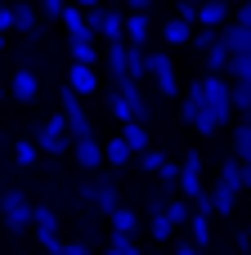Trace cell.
Listing matches in <instances>:
<instances>
[{"label": "cell", "instance_id": "cell-20", "mask_svg": "<svg viewBox=\"0 0 251 255\" xmlns=\"http://www.w3.org/2000/svg\"><path fill=\"white\" fill-rule=\"evenodd\" d=\"M121 134H126V143H130L135 152H144V148H148V130H144V121H139V117L121 121Z\"/></svg>", "mask_w": 251, "mask_h": 255}, {"label": "cell", "instance_id": "cell-42", "mask_svg": "<svg viewBox=\"0 0 251 255\" xmlns=\"http://www.w3.org/2000/svg\"><path fill=\"white\" fill-rule=\"evenodd\" d=\"M126 4H130V9H148L153 0H126Z\"/></svg>", "mask_w": 251, "mask_h": 255}, {"label": "cell", "instance_id": "cell-45", "mask_svg": "<svg viewBox=\"0 0 251 255\" xmlns=\"http://www.w3.org/2000/svg\"><path fill=\"white\" fill-rule=\"evenodd\" d=\"M0 99H4V85H0Z\"/></svg>", "mask_w": 251, "mask_h": 255}, {"label": "cell", "instance_id": "cell-29", "mask_svg": "<svg viewBox=\"0 0 251 255\" xmlns=\"http://www.w3.org/2000/svg\"><path fill=\"white\" fill-rule=\"evenodd\" d=\"M36 157H40V143L36 139H18L13 143V161L18 166H36Z\"/></svg>", "mask_w": 251, "mask_h": 255}, {"label": "cell", "instance_id": "cell-38", "mask_svg": "<svg viewBox=\"0 0 251 255\" xmlns=\"http://www.w3.org/2000/svg\"><path fill=\"white\" fill-rule=\"evenodd\" d=\"M40 9H45V18H63L67 0H40Z\"/></svg>", "mask_w": 251, "mask_h": 255}, {"label": "cell", "instance_id": "cell-27", "mask_svg": "<svg viewBox=\"0 0 251 255\" xmlns=\"http://www.w3.org/2000/svg\"><path fill=\"white\" fill-rule=\"evenodd\" d=\"M108 251H112V255H139V242H135V233H117V229H112Z\"/></svg>", "mask_w": 251, "mask_h": 255}, {"label": "cell", "instance_id": "cell-16", "mask_svg": "<svg viewBox=\"0 0 251 255\" xmlns=\"http://www.w3.org/2000/svg\"><path fill=\"white\" fill-rule=\"evenodd\" d=\"M198 22L202 27H225L229 22V0H202L198 4Z\"/></svg>", "mask_w": 251, "mask_h": 255}, {"label": "cell", "instance_id": "cell-43", "mask_svg": "<svg viewBox=\"0 0 251 255\" xmlns=\"http://www.w3.org/2000/svg\"><path fill=\"white\" fill-rule=\"evenodd\" d=\"M180 4H193V9H198V4H202V0H180Z\"/></svg>", "mask_w": 251, "mask_h": 255}, {"label": "cell", "instance_id": "cell-1", "mask_svg": "<svg viewBox=\"0 0 251 255\" xmlns=\"http://www.w3.org/2000/svg\"><path fill=\"white\" fill-rule=\"evenodd\" d=\"M189 94H193L202 108H211V112H220V117L229 121V112H234V81H229V72H207L202 81L189 85Z\"/></svg>", "mask_w": 251, "mask_h": 255}, {"label": "cell", "instance_id": "cell-35", "mask_svg": "<svg viewBox=\"0 0 251 255\" xmlns=\"http://www.w3.org/2000/svg\"><path fill=\"white\" fill-rule=\"evenodd\" d=\"M157 179H162V188H180V166H171V161H162V170H157Z\"/></svg>", "mask_w": 251, "mask_h": 255}, {"label": "cell", "instance_id": "cell-33", "mask_svg": "<svg viewBox=\"0 0 251 255\" xmlns=\"http://www.w3.org/2000/svg\"><path fill=\"white\" fill-rule=\"evenodd\" d=\"M229 76L251 81V54H234V58H229Z\"/></svg>", "mask_w": 251, "mask_h": 255}, {"label": "cell", "instance_id": "cell-14", "mask_svg": "<svg viewBox=\"0 0 251 255\" xmlns=\"http://www.w3.org/2000/svg\"><path fill=\"white\" fill-rule=\"evenodd\" d=\"M67 85L85 99V94H94L99 90V76H94V63H72L67 67Z\"/></svg>", "mask_w": 251, "mask_h": 255}, {"label": "cell", "instance_id": "cell-41", "mask_svg": "<svg viewBox=\"0 0 251 255\" xmlns=\"http://www.w3.org/2000/svg\"><path fill=\"white\" fill-rule=\"evenodd\" d=\"M72 4H81V9H94V4H103V0H72Z\"/></svg>", "mask_w": 251, "mask_h": 255}, {"label": "cell", "instance_id": "cell-39", "mask_svg": "<svg viewBox=\"0 0 251 255\" xmlns=\"http://www.w3.org/2000/svg\"><path fill=\"white\" fill-rule=\"evenodd\" d=\"M234 22H243V27H251V0H243V4L234 9Z\"/></svg>", "mask_w": 251, "mask_h": 255}, {"label": "cell", "instance_id": "cell-12", "mask_svg": "<svg viewBox=\"0 0 251 255\" xmlns=\"http://www.w3.org/2000/svg\"><path fill=\"white\" fill-rule=\"evenodd\" d=\"M9 94H13L18 103H36V94H40V81H36V72H31V67H18V72L9 76Z\"/></svg>", "mask_w": 251, "mask_h": 255}, {"label": "cell", "instance_id": "cell-44", "mask_svg": "<svg viewBox=\"0 0 251 255\" xmlns=\"http://www.w3.org/2000/svg\"><path fill=\"white\" fill-rule=\"evenodd\" d=\"M0 54H4V31H0Z\"/></svg>", "mask_w": 251, "mask_h": 255}, {"label": "cell", "instance_id": "cell-28", "mask_svg": "<svg viewBox=\"0 0 251 255\" xmlns=\"http://www.w3.org/2000/svg\"><path fill=\"white\" fill-rule=\"evenodd\" d=\"M216 40H220V27H202V22H198V27H193V40H189V45H193L198 54H207Z\"/></svg>", "mask_w": 251, "mask_h": 255}, {"label": "cell", "instance_id": "cell-25", "mask_svg": "<svg viewBox=\"0 0 251 255\" xmlns=\"http://www.w3.org/2000/svg\"><path fill=\"white\" fill-rule=\"evenodd\" d=\"M229 58H234V54H229V45H225V40H216V45L207 49V72H229Z\"/></svg>", "mask_w": 251, "mask_h": 255}, {"label": "cell", "instance_id": "cell-6", "mask_svg": "<svg viewBox=\"0 0 251 255\" xmlns=\"http://www.w3.org/2000/svg\"><path fill=\"white\" fill-rule=\"evenodd\" d=\"M148 76H153L157 94H166V99H175V94H180L175 63H171V54H166V49H148Z\"/></svg>", "mask_w": 251, "mask_h": 255}, {"label": "cell", "instance_id": "cell-4", "mask_svg": "<svg viewBox=\"0 0 251 255\" xmlns=\"http://www.w3.org/2000/svg\"><path fill=\"white\" fill-rule=\"evenodd\" d=\"M238 193H243V184H234V179H220V175H216V184H207V211H211L216 220H229V215H234V206H238Z\"/></svg>", "mask_w": 251, "mask_h": 255}, {"label": "cell", "instance_id": "cell-7", "mask_svg": "<svg viewBox=\"0 0 251 255\" xmlns=\"http://www.w3.org/2000/svg\"><path fill=\"white\" fill-rule=\"evenodd\" d=\"M180 193H184L189 202L207 206V184H202V157H198V152H189V157H184V166H180Z\"/></svg>", "mask_w": 251, "mask_h": 255}, {"label": "cell", "instance_id": "cell-11", "mask_svg": "<svg viewBox=\"0 0 251 255\" xmlns=\"http://www.w3.org/2000/svg\"><path fill=\"white\" fill-rule=\"evenodd\" d=\"M36 238H40V247H49V251H63V242H58V215H54V206H36Z\"/></svg>", "mask_w": 251, "mask_h": 255}, {"label": "cell", "instance_id": "cell-26", "mask_svg": "<svg viewBox=\"0 0 251 255\" xmlns=\"http://www.w3.org/2000/svg\"><path fill=\"white\" fill-rule=\"evenodd\" d=\"M108 112H112V121H117V126L135 117V108H130V99H126L121 90H112V94H108Z\"/></svg>", "mask_w": 251, "mask_h": 255}, {"label": "cell", "instance_id": "cell-21", "mask_svg": "<svg viewBox=\"0 0 251 255\" xmlns=\"http://www.w3.org/2000/svg\"><path fill=\"white\" fill-rule=\"evenodd\" d=\"M108 224H112L117 233H139V215H135L130 206H117V211H108Z\"/></svg>", "mask_w": 251, "mask_h": 255}, {"label": "cell", "instance_id": "cell-34", "mask_svg": "<svg viewBox=\"0 0 251 255\" xmlns=\"http://www.w3.org/2000/svg\"><path fill=\"white\" fill-rule=\"evenodd\" d=\"M135 161H139V170H148V175L162 170V152H148V148H144V152H135Z\"/></svg>", "mask_w": 251, "mask_h": 255}, {"label": "cell", "instance_id": "cell-36", "mask_svg": "<svg viewBox=\"0 0 251 255\" xmlns=\"http://www.w3.org/2000/svg\"><path fill=\"white\" fill-rule=\"evenodd\" d=\"M166 215H171L175 224H189V220H193V215H189V197H184V202H166Z\"/></svg>", "mask_w": 251, "mask_h": 255}, {"label": "cell", "instance_id": "cell-30", "mask_svg": "<svg viewBox=\"0 0 251 255\" xmlns=\"http://www.w3.org/2000/svg\"><path fill=\"white\" fill-rule=\"evenodd\" d=\"M148 229H153V242H166V238H171V233H175L180 224H175V220H171L166 211H153V224H148Z\"/></svg>", "mask_w": 251, "mask_h": 255}, {"label": "cell", "instance_id": "cell-31", "mask_svg": "<svg viewBox=\"0 0 251 255\" xmlns=\"http://www.w3.org/2000/svg\"><path fill=\"white\" fill-rule=\"evenodd\" d=\"M229 81H234V108L251 117V81H238V76H229Z\"/></svg>", "mask_w": 251, "mask_h": 255}, {"label": "cell", "instance_id": "cell-40", "mask_svg": "<svg viewBox=\"0 0 251 255\" xmlns=\"http://www.w3.org/2000/svg\"><path fill=\"white\" fill-rule=\"evenodd\" d=\"M0 31H13V9L0 0Z\"/></svg>", "mask_w": 251, "mask_h": 255}, {"label": "cell", "instance_id": "cell-3", "mask_svg": "<svg viewBox=\"0 0 251 255\" xmlns=\"http://www.w3.org/2000/svg\"><path fill=\"white\" fill-rule=\"evenodd\" d=\"M36 143H40V152H49V157H58V152H72V130H67V117H63V108H58L54 117H45V126L36 130Z\"/></svg>", "mask_w": 251, "mask_h": 255}, {"label": "cell", "instance_id": "cell-23", "mask_svg": "<svg viewBox=\"0 0 251 255\" xmlns=\"http://www.w3.org/2000/svg\"><path fill=\"white\" fill-rule=\"evenodd\" d=\"M234 152H238L243 161H251V117H243V121L234 126Z\"/></svg>", "mask_w": 251, "mask_h": 255}, {"label": "cell", "instance_id": "cell-18", "mask_svg": "<svg viewBox=\"0 0 251 255\" xmlns=\"http://www.w3.org/2000/svg\"><path fill=\"white\" fill-rule=\"evenodd\" d=\"M126 40H130V45H148V9H130V18H126Z\"/></svg>", "mask_w": 251, "mask_h": 255}, {"label": "cell", "instance_id": "cell-13", "mask_svg": "<svg viewBox=\"0 0 251 255\" xmlns=\"http://www.w3.org/2000/svg\"><path fill=\"white\" fill-rule=\"evenodd\" d=\"M94 31H72L67 36V54H72V63H99V49H94Z\"/></svg>", "mask_w": 251, "mask_h": 255}, {"label": "cell", "instance_id": "cell-10", "mask_svg": "<svg viewBox=\"0 0 251 255\" xmlns=\"http://www.w3.org/2000/svg\"><path fill=\"white\" fill-rule=\"evenodd\" d=\"M72 157H76V166L81 170H99L108 157H103V143L94 139V134H81V139H72Z\"/></svg>", "mask_w": 251, "mask_h": 255}, {"label": "cell", "instance_id": "cell-15", "mask_svg": "<svg viewBox=\"0 0 251 255\" xmlns=\"http://www.w3.org/2000/svg\"><path fill=\"white\" fill-rule=\"evenodd\" d=\"M193 27H198L193 18L175 13V18H171V22L162 27V36H166V45H189V40H193Z\"/></svg>", "mask_w": 251, "mask_h": 255}, {"label": "cell", "instance_id": "cell-5", "mask_svg": "<svg viewBox=\"0 0 251 255\" xmlns=\"http://www.w3.org/2000/svg\"><path fill=\"white\" fill-rule=\"evenodd\" d=\"M85 18H90V27H94L99 40H126V18L117 9H108V0L94 4V9H85Z\"/></svg>", "mask_w": 251, "mask_h": 255}, {"label": "cell", "instance_id": "cell-19", "mask_svg": "<svg viewBox=\"0 0 251 255\" xmlns=\"http://www.w3.org/2000/svg\"><path fill=\"white\" fill-rule=\"evenodd\" d=\"M108 67H112V76L121 81V76H130V63H126V40H108Z\"/></svg>", "mask_w": 251, "mask_h": 255}, {"label": "cell", "instance_id": "cell-2", "mask_svg": "<svg viewBox=\"0 0 251 255\" xmlns=\"http://www.w3.org/2000/svg\"><path fill=\"white\" fill-rule=\"evenodd\" d=\"M0 215H4V224H9V233H27V229L36 224V206L27 202V193H22V188L0 193Z\"/></svg>", "mask_w": 251, "mask_h": 255}, {"label": "cell", "instance_id": "cell-8", "mask_svg": "<svg viewBox=\"0 0 251 255\" xmlns=\"http://www.w3.org/2000/svg\"><path fill=\"white\" fill-rule=\"evenodd\" d=\"M58 108H63V117H67V130H72V139H81V134H94V130H90V117H85V108H81V99H76V90H72V85H63V94H58Z\"/></svg>", "mask_w": 251, "mask_h": 255}, {"label": "cell", "instance_id": "cell-24", "mask_svg": "<svg viewBox=\"0 0 251 255\" xmlns=\"http://www.w3.org/2000/svg\"><path fill=\"white\" fill-rule=\"evenodd\" d=\"M63 27H67V36H72V31H94L90 18L81 13V4H72V0H67V9H63Z\"/></svg>", "mask_w": 251, "mask_h": 255}, {"label": "cell", "instance_id": "cell-9", "mask_svg": "<svg viewBox=\"0 0 251 255\" xmlns=\"http://www.w3.org/2000/svg\"><path fill=\"white\" fill-rule=\"evenodd\" d=\"M81 202H90V206H99V211L108 215V211H117V206H121V193H117V184H112V179H94V184H85V188H81Z\"/></svg>", "mask_w": 251, "mask_h": 255}, {"label": "cell", "instance_id": "cell-32", "mask_svg": "<svg viewBox=\"0 0 251 255\" xmlns=\"http://www.w3.org/2000/svg\"><path fill=\"white\" fill-rule=\"evenodd\" d=\"M13 31H36V4H13Z\"/></svg>", "mask_w": 251, "mask_h": 255}, {"label": "cell", "instance_id": "cell-37", "mask_svg": "<svg viewBox=\"0 0 251 255\" xmlns=\"http://www.w3.org/2000/svg\"><path fill=\"white\" fill-rule=\"evenodd\" d=\"M171 251H175V255H198V251H202V242H198V238H175Z\"/></svg>", "mask_w": 251, "mask_h": 255}, {"label": "cell", "instance_id": "cell-22", "mask_svg": "<svg viewBox=\"0 0 251 255\" xmlns=\"http://www.w3.org/2000/svg\"><path fill=\"white\" fill-rule=\"evenodd\" d=\"M189 229H193V238H198L202 247H211V211H207V206H198V211H193Z\"/></svg>", "mask_w": 251, "mask_h": 255}, {"label": "cell", "instance_id": "cell-17", "mask_svg": "<svg viewBox=\"0 0 251 255\" xmlns=\"http://www.w3.org/2000/svg\"><path fill=\"white\" fill-rule=\"evenodd\" d=\"M103 157H108V166H126V161H135V148L126 143V134L117 130L108 143H103Z\"/></svg>", "mask_w": 251, "mask_h": 255}]
</instances>
